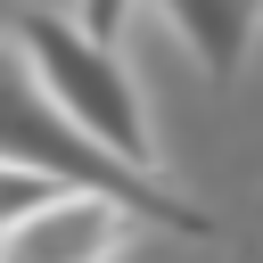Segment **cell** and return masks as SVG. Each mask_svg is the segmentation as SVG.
<instances>
[{
	"label": "cell",
	"instance_id": "2",
	"mask_svg": "<svg viewBox=\"0 0 263 263\" xmlns=\"http://www.w3.org/2000/svg\"><path fill=\"white\" fill-rule=\"evenodd\" d=\"M8 33L25 41V58H33V74H41V90L107 148V156H123V164H140V173H156V132H148V99H140V82H132V66L115 58V41L107 33H90L74 8H16L8 16Z\"/></svg>",
	"mask_w": 263,
	"mask_h": 263
},
{
	"label": "cell",
	"instance_id": "7",
	"mask_svg": "<svg viewBox=\"0 0 263 263\" xmlns=\"http://www.w3.org/2000/svg\"><path fill=\"white\" fill-rule=\"evenodd\" d=\"M8 16H16V0H0V25H8Z\"/></svg>",
	"mask_w": 263,
	"mask_h": 263
},
{
	"label": "cell",
	"instance_id": "4",
	"mask_svg": "<svg viewBox=\"0 0 263 263\" xmlns=\"http://www.w3.org/2000/svg\"><path fill=\"white\" fill-rule=\"evenodd\" d=\"M156 8H164L173 41L197 58V74L214 90H230L247 49H255V33H263V0H156Z\"/></svg>",
	"mask_w": 263,
	"mask_h": 263
},
{
	"label": "cell",
	"instance_id": "3",
	"mask_svg": "<svg viewBox=\"0 0 263 263\" xmlns=\"http://www.w3.org/2000/svg\"><path fill=\"white\" fill-rule=\"evenodd\" d=\"M132 222H140V214H132L123 197L66 181L58 197H41L25 222H8V230H0V255H8V263H90V255L123 247V238H132Z\"/></svg>",
	"mask_w": 263,
	"mask_h": 263
},
{
	"label": "cell",
	"instance_id": "5",
	"mask_svg": "<svg viewBox=\"0 0 263 263\" xmlns=\"http://www.w3.org/2000/svg\"><path fill=\"white\" fill-rule=\"evenodd\" d=\"M66 189V173H41V164H16V156H0V230L8 222H25L41 197H58Z\"/></svg>",
	"mask_w": 263,
	"mask_h": 263
},
{
	"label": "cell",
	"instance_id": "1",
	"mask_svg": "<svg viewBox=\"0 0 263 263\" xmlns=\"http://www.w3.org/2000/svg\"><path fill=\"white\" fill-rule=\"evenodd\" d=\"M0 156L41 164V173H66V181H82V189H107V197H123L140 222H156V230H173V238H214V214H205V205L173 197L156 173L123 164V156H107V148L41 90V74H33V58H25V41H16L8 25H0Z\"/></svg>",
	"mask_w": 263,
	"mask_h": 263
},
{
	"label": "cell",
	"instance_id": "6",
	"mask_svg": "<svg viewBox=\"0 0 263 263\" xmlns=\"http://www.w3.org/2000/svg\"><path fill=\"white\" fill-rule=\"evenodd\" d=\"M74 16H82L90 33H107V41H115V33L132 25V0H74Z\"/></svg>",
	"mask_w": 263,
	"mask_h": 263
}]
</instances>
